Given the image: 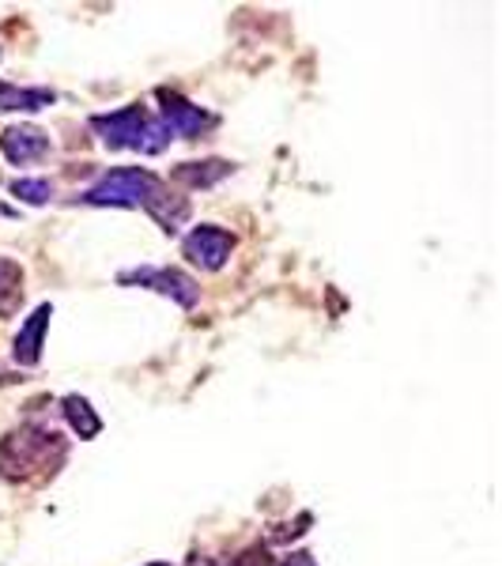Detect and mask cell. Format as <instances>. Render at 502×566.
<instances>
[{"label": "cell", "mask_w": 502, "mask_h": 566, "mask_svg": "<svg viewBox=\"0 0 502 566\" xmlns=\"http://www.w3.org/2000/svg\"><path fill=\"white\" fill-rule=\"evenodd\" d=\"M23 303V269L0 258V317H12Z\"/></svg>", "instance_id": "cell-10"}, {"label": "cell", "mask_w": 502, "mask_h": 566, "mask_svg": "<svg viewBox=\"0 0 502 566\" xmlns=\"http://www.w3.org/2000/svg\"><path fill=\"white\" fill-rule=\"evenodd\" d=\"M65 419L80 438H95L98 431H103V419H98L95 408H91L84 397H76V392L65 397Z\"/></svg>", "instance_id": "cell-12"}, {"label": "cell", "mask_w": 502, "mask_h": 566, "mask_svg": "<svg viewBox=\"0 0 502 566\" xmlns=\"http://www.w3.org/2000/svg\"><path fill=\"white\" fill-rule=\"evenodd\" d=\"M122 283H140V287H151V291H159V295L175 298V303L186 306V310L197 306V298H200V287L178 269H136V272H125Z\"/></svg>", "instance_id": "cell-5"}, {"label": "cell", "mask_w": 502, "mask_h": 566, "mask_svg": "<svg viewBox=\"0 0 502 566\" xmlns=\"http://www.w3.org/2000/svg\"><path fill=\"white\" fill-rule=\"evenodd\" d=\"M50 103H53V91H45V87L0 84V109H23V114H34V109H45Z\"/></svg>", "instance_id": "cell-11"}, {"label": "cell", "mask_w": 502, "mask_h": 566, "mask_svg": "<svg viewBox=\"0 0 502 566\" xmlns=\"http://www.w3.org/2000/svg\"><path fill=\"white\" fill-rule=\"evenodd\" d=\"M231 566H272V559L264 547H250V552H242L239 559H231Z\"/></svg>", "instance_id": "cell-14"}, {"label": "cell", "mask_w": 502, "mask_h": 566, "mask_svg": "<svg viewBox=\"0 0 502 566\" xmlns=\"http://www.w3.org/2000/svg\"><path fill=\"white\" fill-rule=\"evenodd\" d=\"M91 129L103 136L106 148H129L140 155H159L175 136L163 125L159 114H148L140 103L122 106L114 114H95L91 117Z\"/></svg>", "instance_id": "cell-3"}, {"label": "cell", "mask_w": 502, "mask_h": 566, "mask_svg": "<svg viewBox=\"0 0 502 566\" xmlns=\"http://www.w3.org/2000/svg\"><path fill=\"white\" fill-rule=\"evenodd\" d=\"M69 458V442L50 427H20L0 442V476L15 483H42L57 476Z\"/></svg>", "instance_id": "cell-2"}, {"label": "cell", "mask_w": 502, "mask_h": 566, "mask_svg": "<svg viewBox=\"0 0 502 566\" xmlns=\"http://www.w3.org/2000/svg\"><path fill=\"white\" fill-rule=\"evenodd\" d=\"M50 317H53V306H39L20 325V336H15V348H12L20 367H34V363L42 359V340H45V328H50Z\"/></svg>", "instance_id": "cell-8"}, {"label": "cell", "mask_w": 502, "mask_h": 566, "mask_svg": "<svg viewBox=\"0 0 502 566\" xmlns=\"http://www.w3.org/2000/svg\"><path fill=\"white\" fill-rule=\"evenodd\" d=\"M84 200L87 205H98V208H144L148 216L159 219V227L167 234H175L189 219V200L175 197L167 189V181L155 178L151 170H140V167L109 170L106 178H98L95 186L87 189Z\"/></svg>", "instance_id": "cell-1"}, {"label": "cell", "mask_w": 502, "mask_h": 566, "mask_svg": "<svg viewBox=\"0 0 502 566\" xmlns=\"http://www.w3.org/2000/svg\"><path fill=\"white\" fill-rule=\"evenodd\" d=\"M272 566H317L314 559H310L306 552H295V555H287V559H276Z\"/></svg>", "instance_id": "cell-15"}, {"label": "cell", "mask_w": 502, "mask_h": 566, "mask_svg": "<svg viewBox=\"0 0 502 566\" xmlns=\"http://www.w3.org/2000/svg\"><path fill=\"white\" fill-rule=\"evenodd\" d=\"M159 117H163V125L170 129V136H197V133H205L208 125H212V117L205 114L200 106L194 103H186L181 95H175V91H159Z\"/></svg>", "instance_id": "cell-7"}, {"label": "cell", "mask_w": 502, "mask_h": 566, "mask_svg": "<svg viewBox=\"0 0 502 566\" xmlns=\"http://www.w3.org/2000/svg\"><path fill=\"white\" fill-rule=\"evenodd\" d=\"M148 566H170V563H148Z\"/></svg>", "instance_id": "cell-16"}, {"label": "cell", "mask_w": 502, "mask_h": 566, "mask_svg": "<svg viewBox=\"0 0 502 566\" xmlns=\"http://www.w3.org/2000/svg\"><path fill=\"white\" fill-rule=\"evenodd\" d=\"M0 151H4L8 163L27 167V163H39L50 155V136L39 125H12V129L0 133Z\"/></svg>", "instance_id": "cell-6"}, {"label": "cell", "mask_w": 502, "mask_h": 566, "mask_svg": "<svg viewBox=\"0 0 502 566\" xmlns=\"http://www.w3.org/2000/svg\"><path fill=\"white\" fill-rule=\"evenodd\" d=\"M12 193L27 200V205H45V200L53 197V186L42 178H20V181H12Z\"/></svg>", "instance_id": "cell-13"}, {"label": "cell", "mask_w": 502, "mask_h": 566, "mask_svg": "<svg viewBox=\"0 0 502 566\" xmlns=\"http://www.w3.org/2000/svg\"><path fill=\"white\" fill-rule=\"evenodd\" d=\"M231 163L223 159H208V163H181V167L175 170V181H181V186L189 189H212L216 181H223L227 175H231Z\"/></svg>", "instance_id": "cell-9"}, {"label": "cell", "mask_w": 502, "mask_h": 566, "mask_svg": "<svg viewBox=\"0 0 502 566\" xmlns=\"http://www.w3.org/2000/svg\"><path fill=\"white\" fill-rule=\"evenodd\" d=\"M231 250H234V234H227L223 227H212V223L189 231L186 242H181V253H186L194 264H200V269H208V272L223 269L227 258H231Z\"/></svg>", "instance_id": "cell-4"}]
</instances>
